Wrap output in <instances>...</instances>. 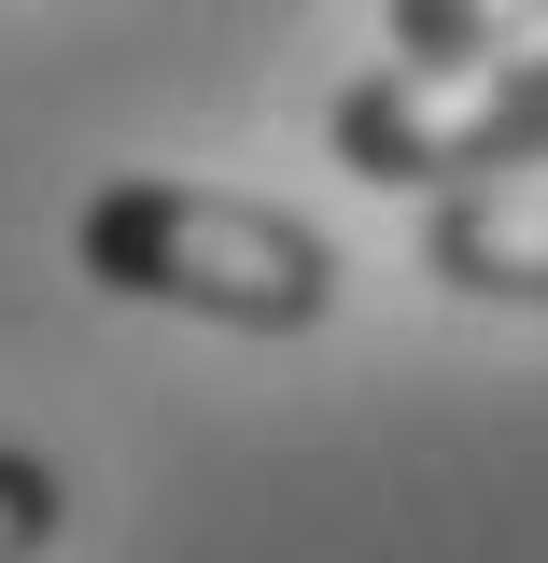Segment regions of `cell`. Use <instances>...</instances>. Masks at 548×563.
I'll return each mask as SVG.
<instances>
[{
    "label": "cell",
    "instance_id": "obj_3",
    "mask_svg": "<svg viewBox=\"0 0 548 563\" xmlns=\"http://www.w3.org/2000/svg\"><path fill=\"white\" fill-rule=\"evenodd\" d=\"M422 268L492 310H548V184H436Z\"/></svg>",
    "mask_w": 548,
    "mask_h": 563
},
{
    "label": "cell",
    "instance_id": "obj_1",
    "mask_svg": "<svg viewBox=\"0 0 548 563\" xmlns=\"http://www.w3.org/2000/svg\"><path fill=\"white\" fill-rule=\"evenodd\" d=\"M70 254H85L99 296L198 310V324H239V339H310L338 310L324 225H295L268 198H211V184H99Z\"/></svg>",
    "mask_w": 548,
    "mask_h": 563
},
{
    "label": "cell",
    "instance_id": "obj_2",
    "mask_svg": "<svg viewBox=\"0 0 548 563\" xmlns=\"http://www.w3.org/2000/svg\"><path fill=\"white\" fill-rule=\"evenodd\" d=\"M338 169L351 184H492L548 169V57H394L338 99Z\"/></svg>",
    "mask_w": 548,
    "mask_h": 563
},
{
    "label": "cell",
    "instance_id": "obj_5",
    "mask_svg": "<svg viewBox=\"0 0 548 563\" xmlns=\"http://www.w3.org/2000/svg\"><path fill=\"white\" fill-rule=\"evenodd\" d=\"M70 521V479L43 465V451H0V563H43Z\"/></svg>",
    "mask_w": 548,
    "mask_h": 563
},
{
    "label": "cell",
    "instance_id": "obj_4",
    "mask_svg": "<svg viewBox=\"0 0 548 563\" xmlns=\"http://www.w3.org/2000/svg\"><path fill=\"white\" fill-rule=\"evenodd\" d=\"M548 29V0H394V57H492Z\"/></svg>",
    "mask_w": 548,
    "mask_h": 563
}]
</instances>
